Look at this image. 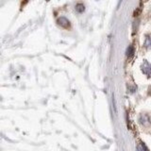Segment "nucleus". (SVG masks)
Instances as JSON below:
<instances>
[{
  "mask_svg": "<svg viewBox=\"0 0 151 151\" xmlns=\"http://www.w3.org/2000/svg\"><path fill=\"white\" fill-rule=\"evenodd\" d=\"M145 46L148 48H151V38L146 37L145 42Z\"/></svg>",
  "mask_w": 151,
  "mask_h": 151,
  "instance_id": "obj_7",
  "label": "nucleus"
},
{
  "mask_svg": "<svg viewBox=\"0 0 151 151\" xmlns=\"http://www.w3.org/2000/svg\"><path fill=\"white\" fill-rule=\"evenodd\" d=\"M142 71L144 74H145L148 77H151V64L148 61H145L142 65Z\"/></svg>",
  "mask_w": 151,
  "mask_h": 151,
  "instance_id": "obj_2",
  "label": "nucleus"
},
{
  "mask_svg": "<svg viewBox=\"0 0 151 151\" xmlns=\"http://www.w3.org/2000/svg\"><path fill=\"white\" fill-rule=\"evenodd\" d=\"M139 121H140V123L142 124V125H144V126H148L149 124H150V118H149V116H148V114L143 113V114L140 115Z\"/></svg>",
  "mask_w": 151,
  "mask_h": 151,
  "instance_id": "obj_3",
  "label": "nucleus"
},
{
  "mask_svg": "<svg viewBox=\"0 0 151 151\" xmlns=\"http://www.w3.org/2000/svg\"><path fill=\"white\" fill-rule=\"evenodd\" d=\"M76 10H77L79 13H82L83 11L85 10V6L83 5V4H81V3L77 4V6H76Z\"/></svg>",
  "mask_w": 151,
  "mask_h": 151,
  "instance_id": "obj_4",
  "label": "nucleus"
},
{
  "mask_svg": "<svg viewBox=\"0 0 151 151\" xmlns=\"http://www.w3.org/2000/svg\"><path fill=\"white\" fill-rule=\"evenodd\" d=\"M134 54V47L133 45H129L127 49V56L129 58H131Z\"/></svg>",
  "mask_w": 151,
  "mask_h": 151,
  "instance_id": "obj_5",
  "label": "nucleus"
},
{
  "mask_svg": "<svg viewBox=\"0 0 151 151\" xmlns=\"http://www.w3.org/2000/svg\"><path fill=\"white\" fill-rule=\"evenodd\" d=\"M137 151H149V150L144 143H140V144L137 145Z\"/></svg>",
  "mask_w": 151,
  "mask_h": 151,
  "instance_id": "obj_6",
  "label": "nucleus"
},
{
  "mask_svg": "<svg viewBox=\"0 0 151 151\" xmlns=\"http://www.w3.org/2000/svg\"><path fill=\"white\" fill-rule=\"evenodd\" d=\"M57 23H58V25L63 26V29H69L71 26L70 22H69L68 19L66 17H64V16H61L60 18H58Z\"/></svg>",
  "mask_w": 151,
  "mask_h": 151,
  "instance_id": "obj_1",
  "label": "nucleus"
}]
</instances>
